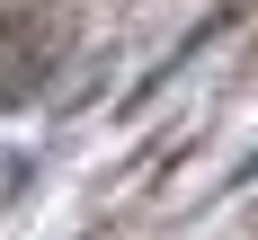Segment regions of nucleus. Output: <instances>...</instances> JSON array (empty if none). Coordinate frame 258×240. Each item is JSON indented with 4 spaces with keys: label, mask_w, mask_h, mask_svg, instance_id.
<instances>
[{
    "label": "nucleus",
    "mask_w": 258,
    "mask_h": 240,
    "mask_svg": "<svg viewBox=\"0 0 258 240\" xmlns=\"http://www.w3.org/2000/svg\"><path fill=\"white\" fill-rule=\"evenodd\" d=\"M249 178H258V151H249V160H240V169H232V187H249Z\"/></svg>",
    "instance_id": "obj_2"
},
{
    "label": "nucleus",
    "mask_w": 258,
    "mask_h": 240,
    "mask_svg": "<svg viewBox=\"0 0 258 240\" xmlns=\"http://www.w3.org/2000/svg\"><path fill=\"white\" fill-rule=\"evenodd\" d=\"M36 178V160H0V205H9V187H27Z\"/></svg>",
    "instance_id": "obj_1"
}]
</instances>
